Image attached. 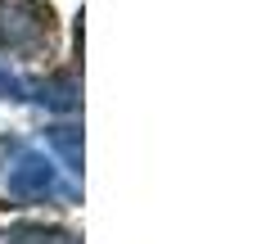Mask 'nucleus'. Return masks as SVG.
<instances>
[{
  "label": "nucleus",
  "mask_w": 257,
  "mask_h": 244,
  "mask_svg": "<svg viewBox=\"0 0 257 244\" xmlns=\"http://www.w3.org/2000/svg\"><path fill=\"white\" fill-rule=\"evenodd\" d=\"M0 95H5V100H23V82L9 77V72H0Z\"/></svg>",
  "instance_id": "423d86ee"
},
{
  "label": "nucleus",
  "mask_w": 257,
  "mask_h": 244,
  "mask_svg": "<svg viewBox=\"0 0 257 244\" xmlns=\"http://www.w3.org/2000/svg\"><path fill=\"white\" fill-rule=\"evenodd\" d=\"M5 195L9 199H45V195H63V199H72V190L68 186H59V172H54V163L45 158V154H32V149H23L18 154V163L9 168V177H5Z\"/></svg>",
  "instance_id": "f03ea898"
},
{
  "label": "nucleus",
  "mask_w": 257,
  "mask_h": 244,
  "mask_svg": "<svg viewBox=\"0 0 257 244\" xmlns=\"http://www.w3.org/2000/svg\"><path fill=\"white\" fill-rule=\"evenodd\" d=\"M50 41V9L27 0V5H9L0 9V45L14 54H36Z\"/></svg>",
  "instance_id": "f257e3e1"
},
{
  "label": "nucleus",
  "mask_w": 257,
  "mask_h": 244,
  "mask_svg": "<svg viewBox=\"0 0 257 244\" xmlns=\"http://www.w3.org/2000/svg\"><path fill=\"white\" fill-rule=\"evenodd\" d=\"M36 100H41L45 109H54V113H72V109H77V82H72L68 72H63V77H50V82H41Z\"/></svg>",
  "instance_id": "7ed1b4c3"
},
{
  "label": "nucleus",
  "mask_w": 257,
  "mask_h": 244,
  "mask_svg": "<svg viewBox=\"0 0 257 244\" xmlns=\"http://www.w3.org/2000/svg\"><path fill=\"white\" fill-rule=\"evenodd\" d=\"M45 140H50V149L63 158L68 172H81V131H77V127H50Z\"/></svg>",
  "instance_id": "20e7f679"
},
{
  "label": "nucleus",
  "mask_w": 257,
  "mask_h": 244,
  "mask_svg": "<svg viewBox=\"0 0 257 244\" xmlns=\"http://www.w3.org/2000/svg\"><path fill=\"white\" fill-rule=\"evenodd\" d=\"M0 244H77V235L59 226H14L0 235Z\"/></svg>",
  "instance_id": "39448f33"
}]
</instances>
